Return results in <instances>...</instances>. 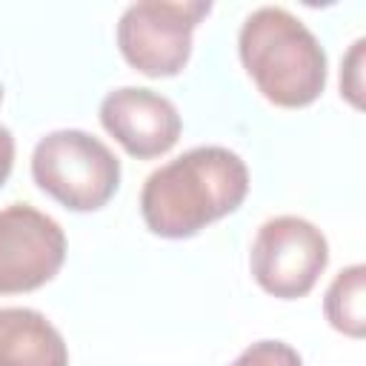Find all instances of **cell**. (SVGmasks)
Instances as JSON below:
<instances>
[{"label": "cell", "mask_w": 366, "mask_h": 366, "mask_svg": "<svg viewBox=\"0 0 366 366\" xmlns=\"http://www.w3.org/2000/svg\"><path fill=\"white\" fill-rule=\"evenodd\" d=\"M11 166H14V137L6 126H0V186L11 174Z\"/></svg>", "instance_id": "7c38bea8"}, {"label": "cell", "mask_w": 366, "mask_h": 366, "mask_svg": "<svg viewBox=\"0 0 366 366\" xmlns=\"http://www.w3.org/2000/svg\"><path fill=\"white\" fill-rule=\"evenodd\" d=\"M0 100H3V86H0Z\"/></svg>", "instance_id": "4fadbf2b"}, {"label": "cell", "mask_w": 366, "mask_h": 366, "mask_svg": "<svg viewBox=\"0 0 366 366\" xmlns=\"http://www.w3.org/2000/svg\"><path fill=\"white\" fill-rule=\"evenodd\" d=\"M0 366H69V349L46 315L6 306L0 309Z\"/></svg>", "instance_id": "ba28073f"}, {"label": "cell", "mask_w": 366, "mask_h": 366, "mask_svg": "<svg viewBox=\"0 0 366 366\" xmlns=\"http://www.w3.org/2000/svg\"><path fill=\"white\" fill-rule=\"evenodd\" d=\"M237 51L257 92L280 109H303L326 89L323 46L280 6H263L243 20Z\"/></svg>", "instance_id": "7a4b0ae2"}, {"label": "cell", "mask_w": 366, "mask_h": 366, "mask_svg": "<svg viewBox=\"0 0 366 366\" xmlns=\"http://www.w3.org/2000/svg\"><path fill=\"white\" fill-rule=\"evenodd\" d=\"M329 263L326 234L295 214H280L257 229L249 266L257 286L280 300L306 297Z\"/></svg>", "instance_id": "5b68a950"}, {"label": "cell", "mask_w": 366, "mask_h": 366, "mask_svg": "<svg viewBox=\"0 0 366 366\" xmlns=\"http://www.w3.org/2000/svg\"><path fill=\"white\" fill-rule=\"evenodd\" d=\"M360 57H363V40H357L352 46V51L346 57V69L340 71V94H346L355 109L363 106V97H360V92H363V83H360Z\"/></svg>", "instance_id": "8fae6325"}, {"label": "cell", "mask_w": 366, "mask_h": 366, "mask_svg": "<svg viewBox=\"0 0 366 366\" xmlns=\"http://www.w3.org/2000/svg\"><path fill=\"white\" fill-rule=\"evenodd\" d=\"M66 260L60 223L34 206L0 209V295H23L46 286Z\"/></svg>", "instance_id": "8992f818"}, {"label": "cell", "mask_w": 366, "mask_h": 366, "mask_svg": "<svg viewBox=\"0 0 366 366\" xmlns=\"http://www.w3.org/2000/svg\"><path fill=\"white\" fill-rule=\"evenodd\" d=\"M363 295H366V266L355 263L346 266L340 274H335L332 286L326 289L323 312L332 329L349 335V337H363L366 332V309H363Z\"/></svg>", "instance_id": "9c48e42d"}, {"label": "cell", "mask_w": 366, "mask_h": 366, "mask_svg": "<svg viewBox=\"0 0 366 366\" xmlns=\"http://www.w3.org/2000/svg\"><path fill=\"white\" fill-rule=\"evenodd\" d=\"M249 194V169L226 146H197L154 169L140 192L149 232L183 240L232 214Z\"/></svg>", "instance_id": "6da1fadb"}, {"label": "cell", "mask_w": 366, "mask_h": 366, "mask_svg": "<svg viewBox=\"0 0 366 366\" xmlns=\"http://www.w3.org/2000/svg\"><path fill=\"white\" fill-rule=\"evenodd\" d=\"M212 3L203 0H146L132 3L117 23L123 60L146 77H174L192 54V34Z\"/></svg>", "instance_id": "277c9868"}, {"label": "cell", "mask_w": 366, "mask_h": 366, "mask_svg": "<svg viewBox=\"0 0 366 366\" xmlns=\"http://www.w3.org/2000/svg\"><path fill=\"white\" fill-rule=\"evenodd\" d=\"M34 183L71 212L103 209L120 186L117 154L89 132L57 129L31 152Z\"/></svg>", "instance_id": "3957f363"}, {"label": "cell", "mask_w": 366, "mask_h": 366, "mask_svg": "<svg viewBox=\"0 0 366 366\" xmlns=\"http://www.w3.org/2000/svg\"><path fill=\"white\" fill-rule=\"evenodd\" d=\"M232 366H303V360L283 340H257L243 349Z\"/></svg>", "instance_id": "30bf717a"}, {"label": "cell", "mask_w": 366, "mask_h": 366, "mask_svg": "<svg viewBox=\"0 0 366 366\" xmlns=\"http://www.w3.org/2000/svg\"><path fill=\"white\" fill-rule=\"evenodd\" d=\"M103 129L137 160H154L166 154L180 137V114L174 103L152 89L123 86L100 103Z\"/></svg>", "instance_id": "52a82bcc"}]
</instances>
